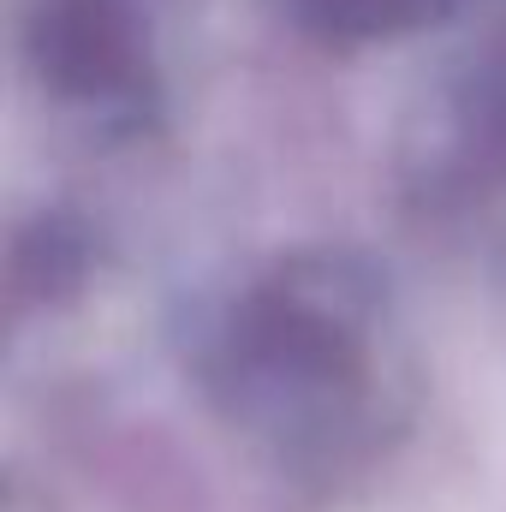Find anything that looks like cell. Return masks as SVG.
<instances>
[{
  "label": "cell",
  "instance_id": "cell-1",
  "mask_svg": "<svg viewBox=\"0 0 506 512\" xmlns=\"http://www.w3.org/2000/svg\"><path fill=\"white\" fill-rule=\"evenodd\" d=\"M185 358L245 459L316 507L370 489L423 393L399 292L352 245L268 256L203 310Z\"/></svg>",
  "mask_w": 506,
  "mask_h": 512
},
{
  "label": "cell",
  "instance_id": "cell-2",
  "mask_svg": "<svg viewBox=\"0 0 506 512\" xmlns=\"http://www.w3.org/2000/svg\"><path fill=\"white\" fill-rule=\"evenodd\" d=\"M179 0H12L24 84L96 143H143L173 114Z\"/></svg>",
  "mask_w": 506,
  "mask_h": 512
},
{
  "label": "cell",
  "instance_id": "cell-3",
  "mask_svg": "<svg viewBox=\"0 0 506 512\" xmlns=\"http://www.w3.org/2000/svg\"><path fill=\"white\" fill-rule=\"evenodd\" d=\"M96 268H102V233L78 209L48 203V209L24 215L12 227V251H6L12 316H24V310H60L72 298H84V286L96 280Z\"/></svg>",
  "mask_w": 506,
  "mask_h": 512
},
{
  "label": "cell",
  "instance_id": "cell-4",
  "mask_svg": "<svg viewBox=\"0 0 506 512\" xmlns=\"http://www.w3.org/2000/svg\"><path fill=\"white\" fill-rule=\"evenodd\" d=\"M292 36L352 54V48H376V42H399L417 30H435L447 18H459L477 0H262Z\"/></svg>",
  "mask_w": 506,
  "mask_h": 512
},
{
  "label": "cell",
  "instance_id": "cell-5",
  "mask_svg": "<svg viewBox=\"0 0 506 512\" xmlns=\"http://www.w3.org/2000/svg\"><path fill=\"white\" fill-rule=\"evenodd\" d=\"M477 6H483V0H477ZM495 6H506V0H495Z\"/></svg>",
  "mask_w": 506,
  "mask_h": 512
}]
</instances>
